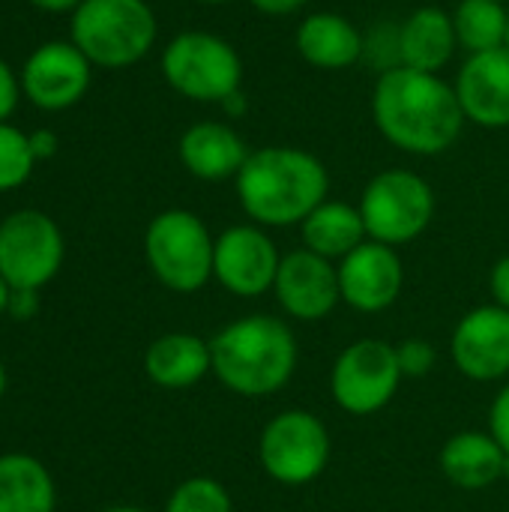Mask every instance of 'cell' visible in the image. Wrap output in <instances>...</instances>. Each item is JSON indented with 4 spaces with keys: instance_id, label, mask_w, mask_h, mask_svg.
I'll use <instances>...</instances> for the list:
<instances>
[{
    "instance_id": "6da1fadb",
    "label": "cell",
    "mask_w": 509,
    "mask_h": 512,
    "mask_svg": "<svg viewBox=\"0 0 509 512\" xmlns=\"http://www.w3.org/2000/svg\"><path fill=\"white\" fill-rule=\"evenodd\" d=\"M372 120L396 150L411 156L447 153L468 123L453 84L438 72L408 66L378 75L372 90Z\"/></svg>"
},
{
    "instance_id": "7a4b0ae2",
    "label": "cell",
    "mask_w": 509,
    "mask_h": 512,
    "mask_svg": "<svg viewBox=\"0 0 509 512\" xmlns=\"http://www.w3.org/2000/svg\"><path fill=\"white\" fill-rule=\"evenodd\" d=\"M234 186L243 213L255 225L288 228L300 225L318 204L327 201L330 174L315 153L273 144L249 153Z\"/></svg>"
},
{
    "instance_id": "3957f363",
    "label": "cell",
    "mask_w": 509,
    "mask_h": 512,
    "mask_svg": "<svg viewBox=\"0 0 509 512\" xmlns=\"http://www.w3.org/2000/svg\"><path fill=\"white\" fill-rule=\"evenodd\" d=\"M213 375L237 396L261 399L279 393L297 369V339L273 315L231 321L210 339Z\"/></svg>"
},
{
    "instance_id": "277c9868",
    "label": "cell",
    "mask_w": 509,
    "mask_h": 512,
    "mask_svg": "<svg viewBox=\"0 0 509 512\" xmlns=\"http://www.w3.org/2000/svg\"><path fill=\"white\" fill-rule=\"evenodd\" d=\"M156 30L147 0H81L72 15V45L105 69L138 63L153 48Z\"/></svg>"
},
{
    "instance_id": "5b68a950",
    "label": "cell",
    "mask_w": 509,
    "mask_h": 512,
    "mask_svg": "<svg viewBox=\"0 0 509 512\" xmlns=\"http://www.w3.org/2000/svg\"><path fill=\"white\" fill-rule=\"evenodd\" d=\"M162 75L180 96L207 105H225L243 84L240 51L216 33H177L162 51Z\"/></svg>"
},
{
    "instance_id": "8992f818",
    "label": "cell",
    "mask_w": 509,
    "mask_h": 512,
    "mask_svg": "<svg viewBox=\"0 0 509 512\" xmlns=\"http://www.w3.org/2000/svg\"><path fill=\"white\" fill-rule=\"evenodd\" d=\"M144 252L153 276L177 294H192L213 279L216 237L189 210L159 213L147 225Z\"/></svg>"
},
{
    "instance_id": "52a82bcc",
    "label": "cell",
    "mask_w": 509,
    "mask_h": 512,
    "mask_svg": "<svg viewBox=\"0 0 509 512\" xmlns=\"http://www.w3.org/2000/svg\"><path fill=\"white\" fill-rule=\"evenodd\" d=\"M360 213L369 240L405 246L417 240L435 219V192L426 177L408 168H387L375 174L360 198Z\"/></svg>"
},
{
    "instance_id": "ba28073f",
    "label": "cell",
    "mask_w": 509,
    "mask_h": 512,
    "mask_svg": "<svg viewBox=\"0 0 509 512\" xmlns=\"http://www.w3.org/2000/svg\"><path fill=\"white\" fill-rule=\"evenodd\" d=\"M258 459L267 477H273L276 483L306 486L318 480L330 462V432L309 411H282L264 426Z\"/></svg>"
},
{
    "instance_id": "9c48e42d",
    "label": "cell",
    "mask_w": 509,
    "mask_h": 512,
    "mask_svg": "<svg viewBox=\"0 0 509 512\" xmlns=\"http://www.w3.org/2000/svg\"><path fill=\"white\" fill-rule=\"evenodd\" d=\"M396 348L384 339L351 342L333 363L330 393L336 405L354 417H369L387 408L402 384Z\"/></svg>"
},
{
    "instance_id": "30bf717a",
    "label": "cell",
    "mask_w": 509,
    "mask_h": 512,
    "mask_svg": "<svg viewBox=\"0 0 509 512\" xmlns=\"http://www.w3.org/2000/svg\"><path fill=\"white\" fill-rule=\"evenodd\" d=\"M63 264V234L39 210H18L0 222V276L12 291H39Z\"/></svg>"
},
{
    "instance_id": "8fae6325",
    "label": "cell",
    "mask_w": 509,
    "mask_h": 512,
    "mask_svg": "<svg viewBox=\"0 0 509 512\" xmlns=\"http://www.w3.org/2000/svg\"><path fill=\"white\" fill-rule=\"evenodd\" d=\"M282 255L261 225H231L216 237L213 279L234 297L273 291Z\"/></svg>"
},
{
    "instance_id": "7c38bea8",
    "label": "cell",
    "mask_w": 509,
    "mask_h": 512,
    "mask_svg": "<svg viewBox=\"0 0 509 512\" xmlns=\"http://www.w3.org/2000/svg\"><path fill=\"white\" fill-rule=\"evenodd\" d=\"M405 285V267L393 246L366 240L339 261L342 300L366 315L390 309Z\"/></svg>"
},
{
    "instance_id": "4fadbf2b",
    "label": "cell",
    "mask_w": 509,
    "mask_h": 512,
    "mask_svg": "<svg viewBox=\"0 0 509 512\" xmlns=\"http://www.w3.org/2000/svg\"><path fill=\"white\" fill-rule=\"evenodd\" d=\"M273 291L285 315L294 321H321L342 300L339 267L309 249H294L282 255Z\"/></svg>"
},
{
    "instance_id": "5bb4252c",
    "label": "cell",
    "mask_w": 509,
    "mask_h": 512,
    "mask_svg": "<svg viewBox=\"0 0 509 512\" xmlns=\"http://www.w3.org/2000/svg\"><path fill=\"white\" fill-rule=\"evenodd\" d=\"M450 354L471 381H501L509 375V309L492 303L471 309L453 330Z\"/></svg>"
},
{
    "instance_id": "9a60e30c",
    "label": "cell",
    "mask_w": 509,
    "mask_h": 512,
    "mask_svg": "<svg viewBox=\"0 0 509 512\" xmlns=\"http://www.w3.org/2000/svg\"><path fill=\"white\" fill-rule=\"evenodd\" d=\"M90 60L72 42H45L21 69V90L45 111L75 105L90 87Z\"/></svg>"
},
{
    "instance_id": "2e32d148",
    "label": "cell",
    "mask_w": 509,
    "mask_h": 512,
    "mask_svg": "<svg viewBox=\"0 0 509 512\" xmlns=\"http://www.w3.org/2000/svg\"><path fill=\"white\" fill-rule=\"evenodd\" d=\"M465 120L483 129L509 126V48L468 54L453 81Z\"/></svg>"
},
{
    "instance_id": "e0dca14e",
    "label": "cell",
    "mask_w": 509,
    "mask_h": 512,
    "mask_svg": "<svg viewBox=\"0 0 509 512\" xmlns=\"http://www.w3.org/2000/svg\"><path fill=\"white\" fill-rule=\"evenodd\" d=\"M249 147L243 135L219 120H201L192 123L180 135V162L183 168L207 183L219 180H237L240 168L249 159Z\"/></svg>"
},
{
    "instance_id": "ac0fdd59",
    "label": "cell",
    "mask_w": 509,
    "mask_h": 512,
    "mask_svg": "<svg viewBox=\"0 0 509 512\" xmlns=\"http://www.w3.org/2000/svg\"><path fill=\"white\" fill-rule=\"evenodd\" d=\"M297 54L324 72H342L351 69L363 60L366 51V36L360 27L339 12H312L297 24L294 33Z\"/></svg>"
},
{
    "instance_id": "d6986e66",
    "label": "cell",
    "mask_w": 509,
    "mask_h": 512,
    "mask_svg": "<svg viewBox=\"0 0 509 512\" xmlns=\"http://www.w3.org/2000/svg\"><path fill=\"white\" fill-rule=\"evenodd\" d=\"M459 51L453 12L420 6L399 21V63L420 72H441Z\"/></svg>"
},
{
    "instance_id": "ffe728a7",
    "label": "cell",
    "mask_w": 509,
    "mask_h": 512,
    "mask_svg": "<svg viewBox=\"0 0 509 512\" xmlns=\"http://www.w3.org/2000/svg\"><path fill=\"white\" fill-rule=\"evenodd\" d=\"M507 453L489 432H459L441 450V468L459 489L480 492L498 483L507 471Z\"/></svg>"
},
{
    "instance_id": "44dd1931",
    "label": "cell",
    "mask_w": 509,
    "mask_h": 512,
    "mask_svg": "<svg viewBox=\"0 0 509 512\" xmlns=\"http://www.w3.org/2000/svg\"><path fill=\"white\" fill-rule=\"evenodd\" d=\"M144 369L153 384L165 390H186L198 384L207 372H213L210 342L192 333H168L159 336L144 357Z\"/></svg>"
},
{
    "instance_id": "7402d4cb",
    "label": "cell",
    "mask_w": 509,
    "mask_h": 512,
    "mask_svg": "<svg viewBox=\"0 0 509 512\" xmlns=\"http://www.w3.org/2000/svg\"><path fill=\"white\" fill-rule=\"evenodd\" d=\"M300 234H303V249H309L327 261H342L360 243L369 240L360 207H354L348 201H330V198L324 204H318L300 222Z\"/></svg>"
},
{
    "instance_id": "603a6c76",
    "label": "cell",
    "mask_w": 509,
    "mask_h": 512,
    "mask_svg": "<svg viewBox=\"0 0 509 512\" xmlns=\"http://www.w3.org/2000/svg\"><path fill=\"white\" fill-rule=\"evenodd\" d=\"M0 512H54V483L42 462L24 453L0 456Z\"/></svg>"
},
{
    "instance_id": "cb8c5ba5",
    "label": "cell",
    "mask_w": 509,
    "mask_h": 512,
    "mask_svg": "<svg viewBox=\"0 0 509 512\" xmlns=\"http://www.w3.org/2000/svg\"><path fill=\"white\" fill-rule=\"evenodd\" d=\"M459 48L468 54L495 51L507 45L509 9L504 0H459L453 9Z\"/></svg>"
},
{
    "instance_id": "d4e9b609",
    "label": "cell",
    "mask_w": 509,
    "mask_h": 512,
    "mask_svg": "<svg viewBox=\"0 0 509 512\" xmlns=\"http://www.w3.org/2000/svg\"><path fill=\"white\" fill-rule=\"evenodd\" d=\"M165 512H234V504L222 483L210 477H192L171 492Z\"/></svg>"
},
{
    "instance_id": "484cf974",
    "label": "cell",
    "mask_w": 509,
    "mask_h": 512,
    "mask_svg": "<svg viewBox=\"0 0 509 512\" xmlns=\"http://www.w3.org/2000/svg\"><path fill=\"white\" fill-rule=\"evenodd\" d=\"M33 165L36 156L30 150V138L15 126L0 123V192L21 186L30 177Z\"/></svg>"
},
{
    "instance_id": "4316f807",
    "label": "cell",
    "mask_w": 509,
    "mask_h": 512,
    "mask_svg": "<svg viewBox=\"0 0 509 512\" xmlns=\"http://www.w3.org/2000/svg\"><path fill=\"white\" fill-rule=\"evenodd\" d=\"M396 357H399V369L405 378H423L432 372L435 366V348L426 339H405L396 345Z\"/></svg>"
},
{
    "instance_id": "83f0119b",
    "label": "cell",
    "mask_w": 509,
    "mask_h": 512,
    "mask_svg": "<svg viewBox=\"0 0 509 512\" xmlns=\"http://www.w3.org/2000/svg\"><path fill=\"white\" fill-rule=\"evenodd\" d=\"M489 435L501 444V450L509 456V384L495 396L489 411Z\"/></svg>"
},
{
    "instance_id": "f1b7e54d",
    "label": "cell",
    "mask_w": 509,
    "mask_h": 512,
    "mask_svg": "<svg viewBox=\"0 0 509 512\" xmlns=\"http://www.w3.org/2000/svg\"><path fill=\"white\" fill-rule=\"evenodd\" d=\"M18 105V81L9 69L6 60H0V123H6V117L15 111Z\"/></svg>"
},
{
    "instance_id": "f546056e",
    "label": "cell",
    "mask_w": 509,
    "mask_h": 512,
    "mask_svg": "<svg viewBox=\"0 0 509 512\" xmlns=\"http://www.w3.org/2000/svg\"><path fill=\"white\" fill-rule=\"evenodd\" d=\"M489 285H492V297H495V303H498V306H504V309H509V255H504V258L492 267V279H489Z\"/></svg>"
},
{
    "instance_id": "4dcf8cb0",
    "label": "cell",
    "mask_w": 509,
    "mask_h": 512,
    "mask_svg": "<svg viewBox=\"0 0 509 512\" xmlns=\"http://www.w3.org/2000/svg\"><path fill=\"white\" fill-rule=\"evenodd\" d=\"M36 309H39L36 291H12V297H9V312H12L15 321H27Z\"/></svg>"
},
{
    "instance_id": "1f68e13d",
    "label": "cell",
    "mask_w": 509,
    "mask_h": 512,
    "mask_svg": "<svg viewBox=\"0 0 509 512\" xmlns=\"http://www.w3.org/2000/svg\"><path fill=\"white\" fill-rule=\"evenodd\" d=\"M30 138V150H33V156L42 162V159H51L54 153H57V135L51 132V129H36L33 135H27Z\"/></svg>"
},
{
    "instance_id": "d6a6232c",
    "label": "cell",
    "mask_w": 509,
    "mask_h": 512,
    "mask_svg": "<svg viewBox=\"0 0 509 512\" xmlns=\"http://www.w3.org/2000/svg\"><path fill=\"white\" fill-rule=\"evenodd\" d=\"M249 3L264 15H291V12L303 9L309 0H249Z\"/></svg>"
},
{
    "instance_id": "836d02e7",
    "label": "cell",
    "mask_w": 509,
    "mask_h": 512,
    "mask_svg": "<svg viewBox=\"0 0 509 512\" xmlns=\"http://www.w3.org/2000/svg\"><path fill=\"white\" fill-rule=\"evenodd\" d=\"M30 3L45 12H66V9H78L81 0H30Z\"/></svg>"
},
{
    "instance_id": "e575fe53",
    "label": "cell",
    "mask_w": 509,
    "mask_h": 512,
    "mask_svg": "<svg viewBox=\"0 0 509 512\" xmlns=\"http://www.w3.org/2000/svg\"><path fill=\"white\" fill-rule=\"evenodd\" d=\"M9 297H12V288H9V282L0 276V312L9 309Z\"/></svg>"
},
{
    "instance_id": "d590c367",
    "label": "cell",
    "mask_w": 509,
    "mask_h": 512,
    "mask_svg": "<svg viewBox=\"0 0 509 512\" xmlns=\"http://www.w3.org/2000/svg\"><path fill=\"white\" fill-rule=\"evenodd\" d=\"M105 512H147V510H141V507H111V510H105Z\"/></svg>"
},
{
    "instance_id": "8d00e7d4",
    "label": "cell",
    "mask_w": 509,
    "mask_h": 512,
    "mask_svg": "<svg viewBox=\"0 0 509 512\" xmlns=\"http://www.w3.org/2000/svg\"><path fill=\"white\" fill-rule=\"evenodd\" d=\"M198 3H207V6H225V3H234V0H198Z\"/></svg>"
},
{
    "instance_id": "74e56055",
    "label": "cell",
    "mask_w": 509,
    "mask_h": 512,
    "mask_svg": "<svg viewBox=\"0 0 509 512\" xmlns=\"http://www.w3.org/2000/svg\"><path fill=\"white\" fill-rule=\"evenodd\" d=\"M3 390H6V372H3V366H0V399H3Z\"/></svg>"
},
{
    "instance_id": "f35d334b",
    "label": "cell",
    "mask_w": 509,
    "mask_h": 512,
    "mask_svg": "<svg viewBox=\"0 0 509 512\" xmlns=\"http://www.w3.org/2000/svg\"><path fill=\"white\" fill-rule=\"evenodd\" d=\"M504 48H509V27H507V45H504Z\"/></svg>"
}]
</instances>
